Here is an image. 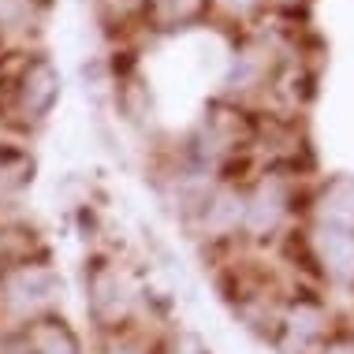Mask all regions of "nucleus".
Here are the masks:
<instances>
[{"label": "nucleus", "instance_id": "nucleus-1", "mask_svg": "<svg viewBox=\"0 0 354 354\" xmlns=\"http://www.w3.org/2000/svg\"><path fill=\"white\" fill-rule=\"evenodd\" d=\"M82 310L93 336L149 321V291L116 250H90L79 272ZM153 324V321H149Z\"/></svg>", "mask_w": 354, "mask_h": 354}, {"label": "nucleus", "instance_id": "nucleus-2", "mask_svg": "<svg viewBox=\"0 0 354 354\" xmlns=\"http://www.w3.org/2000/svg\"><path fill=\"white\" fill-rule=\"evenodd\" d=\"M60 101V71L49 56H23L0 86V116L15 131L30 135L53 116Z\"/></svg>", "mask_w": 354, "mask_h": 354}, {"label": "nucleus", "instance_id": "nucleus-3", "mask_svg": "<svg viewBox=\"0 0 354 354\" xmlns=\"http://www.w3.org/2000/svg\"><path fill=\"white\" fill-rule=\"evenodd\" d=\"M64 299H68V280L56 257L0 269V317L8 324H26L64 310Z\"/></svg>", "mask_w": 354, "mask_h": 354}, {"label": "nucleus", "instance_id": "nucleus-4", "mask_svg": "<svg viewBox=\"0 0 354 354\" xmlns=\"http://www.w3.org/2000/svg\"><path fill=\"white\" fill-rule=\"evenodd\" d=\"M332 336V310L313 295L283 302L272 324V343L280 354H313Z\"/></svg>", "mask_w": 354, "mask_h": 354}, {"label": "nucleus", "instance_id": "nucleus-5", "mask_svg": "<svg viewBox=\"0 0 354 354\" xmlns=\"http://www.w3.org/2000/svg\"><path fill=\"white\" fill-rule=\"evenodd\" d=\"M291 216V190L280 176H265L246 190V216H243V235L250 239H269L287 224Z\"/></svg>", "mask_w": 354, "mask_h": 354}, {"label": "nucleus", "instance_id": "nucleus-6", "mask_svg": "<svg viewBox=\"0 0 354 354\" xmlns=\"http://www.w3.org/2000/svg\"><path fill=\"white\" fill-rule=\"evenodd\" d=\"M41 257H53V243L45 227L19 209H0V269L41 261Z\"/></svg>", "mask_w": 354, "mask_h": 354}, {"label": "nucleus", "instance_id": "nucleus-7", "mask_svg": "<svg viewBox=\"0 0 354 354\" xmlns=\"http://www.w3.org/2000/svg\"><path fill=\"white\" fill-rule=\"evenodd\" d=\"M306 246H310V257L324 280H332L339 287L354 283V235L351 232H339V227H328V224H313L310 235H306Z\"/></svg>", "mask_w": 354, "mask_h": 354}, {"label": "nucleus", "instance_id": "nucleus-8", "mask_svg": "<svg viewBox=\"0 0 354 354\" xmlns=\"http://www.w3.org/2000/svg\"><path fill=\"white\" fill-rule=\"evenodd\" d=\"M19 328H23L26 343H30V354H90L79 324H75L64 310L34 317V321L19 324Z\"/></svg>", "mask_w": 354, "mask_h": 354}, {"label": "nucleus", "instance_id": "nucleus-9", "mask_svg": "<svg viewBox=\"0 0 354 354\" xmlns=\"http://www.w3.org/2000/svg\"><path fill=\"white\" fill-rule=\"evenodd\" d=\"M313 224H328L354 235V176L324 179L313 194Z\"/></svg>", "mask_w": 354, "mask_h": 354}, {"label": "nucleus", "instance_id": "nucleus-10", "mask_svg": "<svg viewBox=\"0 0 354 354\" xmlns=\"http://www.w3.org/2000/svg\"><path fill=\"white\" fill-rule=\"evenodd\" d=\"M34 153L19 142H0V209H15L19 194L34 183Z\"/></svg>", "mask_w": 354, "mask_h": 354}, {"label": "nucleus", "instance_id": "nucleus-11", "mask_svg": "<svg viewBox=\"0 0 354 354\" xmlns=\"http://www.w3.org/2000/svg\"><path fill=\"white\" fill-rule=\"evenodd\" d=\"M157 347H160V332L149 321H142V324H131V328L93 336L90 354H157Z\"/></svg>", "mask_w": 354, "mask_h": 354}, {"label": "nucleus", "instance_id": "nucleus-12", "mask_svg": "<svg viewBox=\"0 0 354 354\" xmlns=\"http://www.w3.org/2000/svg\"><path fill=\"white\" fill-rule=\"evenodd\" d=\"M209 4L213 0H142V12L157 30H183L209 12Z\"/></svg>", "mask_w": 354, "mask_h": 354}, {"label": "nucleus", "instance_id": "nucleus-13", "mask_svg": "<svg viewBox=\"0 0 354 354\" xmlns=\"http://www.w3.org/2000/svg\"><path fill=\"white\" fill-rule=\"evenodd\" d=\"M160 354H209L205 339L194 336V332H183V328H168L160 336Z\"/></svg>", "mask_w": 354, "mask_h": 354}, {"label": "nucleus", "instance_id": "nucleus-14", "mask_svg": "<svg viewBox=\"0 0 354 354\" xmlns=\"http://www.w3.org/2000/svg\"><path fill=\"white\" fill-rule=\"evenodd\" d=\"M0 354H30V343H26L19 324H4L0 328Z\"/></svg>", "mask_w": 354, "mask_h": 354}, {"label": "nucleus", "instance_id": "nucleus-15", "mask_svg": "<svg viewBox=\"0 0 354 354\" xmlns=\"http://www.w3.org/2000/svg\"><path fill=\"white\" fill-rule=\"evenodd\" d=\"M313 354H354V332H332Z\"/></svg>", "mask_w": 354, "mask_h": 354}, {"label": "nucleus", "instance_id": "nucleus-16", "mask_svg": "<svg viewBox=\"0 0 354 354\" xmlns=\"http://www.w3.org/2000/svg\"><path fill=\"white\" fill-rule=\"evenodd\" d=\"M160 336H165V332H160ZM157 354H160V347H157Z\"/></svg>", "mask_w": 354, "mask_h": 354}]
</instances>
